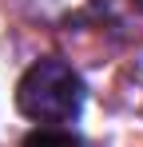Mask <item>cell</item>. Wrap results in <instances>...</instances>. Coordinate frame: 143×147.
<instances>
[{
    "mask_svg": "<svg viewBox=\"0 0 143 147\" xmlns=\"http://www.w3.org/2000/svg\"><path fill=\"white\" fill-rule=\"evenodd\" d=\"M16 107L36 123H68L84 107V84L64 60H40L24 72Z\"/></svg>",
    "mask_w": 143,
    "mask_h": 147,
    "instance_id": "cell-1",
    "label": "cell"
},
{
    "mask_svg": "<svg viewBox=\"0 0 143 147\" xmlns=\"http://www.w3.org/2000/svg\"><path fill=\"white\" fill-rule=\"evenodd\" d=\"M24 147H80V139L68 131H32L24 139Z\"/></svg>",
    "mask_w": 143,
    "mask_h": 147,
    "instance_id": "cell-2",
    "label": "cell"
},
{
    "mask_svg": "<svg viewBox=\"0 0 143 147\" xmlns=\"http://www.w3.org/2000/svg\"><path fill=\"white\" fill-rule=\"evenodd\" d=\"M139 4H143V0H139Z\"/></svg>",
    "mask_w": 143,
    "mask_h": 147,
    "instance_id": "cell-3",
    "label": "cell"
}]
</instances>
